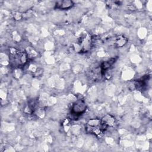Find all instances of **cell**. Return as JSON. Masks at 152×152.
I'll return each instance as SVG.
<instances>
[{"instance_id":"cell-5","label":"cell","mask_w":152,"mask_h":152,"mask_svg":"<svg viewBox=\"0 0 152 152\" xmlns=\"http://www.w3.org/2000/svg\"><path fill=\"white\" fill-rule=\"evenodd\" d=\"M74 4L73 1L69 0H64V1H58L55 4V8L65 10H68L72 8L74 6Z\"/></svg>"},{"instance_id":"cell-7","label":"cell","mask_w":152,"mask_h":152,"mask_svg":"<svg viewBox=\"0 0 152 152\" xmlns=\"http://www.w3.org/2000/svg\"><path fill=\"white\" fill-rule=\"evenodd\" d=\"M128 42V39L124 36H118L114 42V46L116 48H120L124 46Z\"/></svg>"},{"instance_id":"cell-1","label":"cell","mask_w":152,"mask_h":152,"mask_svg":"<svg viewBox=\"0 0 152 152\" xmlns=\"http://www.w3.org/2000/svg\"><path fill=\"white\" fill-rule=\"evenodd\" d=\"M87 133L91 134L96 136H100L106 129L103 126L100 119L94 118L88 121L86 125Z\"/></svg>"},{"instance_id":"cell-2","label":"cell","mask_w":152,"mask_h":152,"mask_svg":"<svg viewBox=\"0 0 152 152\" xmlns=\"http://www.w3.org/2000/svg\"><path fill=\"white\" fill-rule=\"evenodd\" d=\"M10 52V62L12 66L14 67H20L24 65L28 61V55L26 52L18 51L12 49Z\"/></svg>"},{"instance_id":"cell-4","label":"cell","mask_w":152,"mask_h":152,"mask_svg":"<svg viewBox=\"0 0 152 152\" xmlns=\"http://www.w3.org/2000/svg\"><path fill=\"white\" fill-rule=\"evenodd\" d=\"M100 120L103 126L106 129H107L109 127H114L116 123L114 116L110 114H106L102 119H100Z\"/></svg>"},{"instance_id":"cell-6","label":"cell","mask_w":152,"mask_h":152,"mask_svg":"<svg viewBox=\"0 0 152 152\" xmlns=\"http://www.w3.org/2000/svg\"><path fill=\"white\" fill-rule=\"evenodd\" d=\"M115 61H116L115 58H110V59H108V60L102 62V64H101L100 67V70L102 76H103L104 75V74L108 71V70L110 69V68L115 63Z\"/></svg>"},{"instance_id":"cell-3","label":"cell","mask_w":152,"mask_h":152,"mask_svg":"<svg viewBox=\"0 0 152 152\" xmlns=\"http://www.w3.org/2000/svg\"><path fill=\"white\" fill-rule=\"evenodd\" d=\"M87 105L83 100H78L72 105L71 114L74 117H78L85 113Z\"/></svg>"}]
</instances>
